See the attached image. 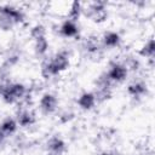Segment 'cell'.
I'll return each instance as SVG.
<instances>
[{
    "mask_svg": "<svg viewBox=\"0 0 155 155\" xmlns=\"http://www.w3.org/2000/svg\"><path fill=\"white\" fill-rule=\"evenodd\" d=\"M75 104L81 111H91L96 108L98 103H97V98L93 91H82L76 97Z\"/></svg>",
    "mask_w": 155,
    "mask_h": 155,
    "instance_id": "16",
    "label": "cell"
},
{
    "mask_svg": "<svg viewBox=\"0 0 155 155\" xmlns=\"http://www.w3.org/2000/svg\"><path fill=\"white\" fill-rule=\"evenodd\" d=\"M5 140H6V137H5V134H4V133L0 131V147H1V145L5 143Z\"/></svg>",
    "mask_w": 155,
    "mask_h": 155,
    "instance_id": "22",
    "label": "cell"
},
{
    "mask_svg": "<svg viewBox=\"0 0 155 155\" xmlns=\"http://www.w3.org/2000/svg\"><path fill=\"white\" fill-rule=\"evenodd\" d=\"M81 17H84V2L71 1L67 8V18L79 23Z\"/></svg>",
    "mask_w": 155,
    "mask_h": 155,
    "instance_id": "18",
    "label": "cell"
},
{
    "mask_svg": "<svg viewBox=\"0 0 155 155\" xmlns=\"http://www.w3.org/2000/svg\"><path fill=\"white\" fill-rule=\"evenodd\" d=\"M80 48H81L82 54L88 58H98L104 51L101 45L99 36L94 34H90L86 38H84L81 41Z\"/></svg>",
    "mask_w": 155,
    "mask_h": 155,
    "instance_id": "10",
    "label": "cell"
},
{
    "mask_svg": "<svg viewBox=\"0 0 155 155\" xmlns=\"http://www.w3.org/2000/svg\"><path fill=\"white\" fill-rule=\"evenodd\" d=\"M103 74L107 76V79L114 86H119V85L125 84L130 78V73H128L127 68L125 67V64L121 61H116V59L110 61L108 63Z\"/></svg>",
    "mask_w": 155,
    "mask_h": 155,
    "instance_id": "6",
    "label": "cell"
},
{
    "mask_svg": "<svg viewBox=\"0 0 155 155\" xmlns=\"http://www.w3.org/2000/svg\"><path fill=\"white\" fill-rule=\"evenodd\" d=\"M149 85L147 82V80L142 79V78H133L131 81H128L127 86H126V93L128 94V97L136 102L142 101L144 98L148 97L149 94Z\"/></svg>",
    "mask_w": 155,
    "mask_h": 155,
    "instance_id": "9",
    "label": "cell"
},
{
    "mask_svg": "<svg viewBox=\"0 0 155 155\" xmlns=\"http://www.w3.org/2000/svg\"><path fill=\"white\" fill-rule=\"evenodd\" d=\"M57 119L62 125H67V124H70L75 119V113L73 110H70V109H64V110L58 113V117Z\"/></svg>",
    "mask_w": 155,
    "mask_h": 155,
    "instance_id": "20",
    "label": "cell"
},
{
    "mask_svg": "<svg viewBox=\"0 0 155 155\" xmlns=\"http://www.w3.org/2000/svg\"><path fill=\"white\" fill-rule=\"evenodd\" d=\"M99 41L103 50H108V51L116 50L122 44V36L116 30H105L99 36Z\"/></svg>",
    "mask_w": 155,
    "mask_h": 155,
    "instance_id": "13",
    "label": "cell"
},
{
    "mask_svg": "<svg viewBox=\"0 0 155 155\" xmlns=\"http://www.w3.org/2000/svg\"><path fill=\"white\" fill-rule=\"evenodd\" d=\"M58 35L63 39H78L80 36V25L78 22L68 18L63 19L58 25Z\"/></svg>",
    "mask_w": 155,
    "mask_h": 155,
    "instance_id": "14",
    "label": "cell"
},
{
    "mask_svg": "<svg viewBox=\"0 0 155 155\" xmlns=\"http://www.w3.org/2000/svg\"><path fill=\"white\" fill-rule=\"evenodd\" d=\"M46 154L50 155H64L67 151V142L59 134H53L48 137L45 142Z\"/></svg>",
    "mask_w": 155,
    "mask_h": 155,
    "instance_id": "12",
    "label": "cell"
},
{
    "mask_svg": "<svg viewBox=\"0 0 155 155\" xmlns=\"http://www.w3.org/2000/svg\"><path fill=\"white\" fill-rule=\"evenodd\" d=\"M15 119L18 124V127L23 130H29L34 127L38 122V115L35 110H33L30 107H18Z\"/></svg>",
    "mask_w": 155,
    "mask_h": 155,
    "instance_id": "11",
    "label": "cell"
},
{
    "mask_svg": "<svg viewBox=\"0 0 155 155\" xmlns=\"http://www.w3.org/2000/svg\"><path fill=\"white\" fill-rule=\"evenodd\" d=\"M98 155H119L116 151H114V150H109V149H105V150H103V151H101Z\"/></svg>",
    "mask_w": 155,
    "mask_h": 155,
    "instance_id": "21",
    "label": "cell"
},
{
    "mask_svg": "<svg viewBox=\"0 0 155 155\" xmlns=\"http://www.w3.org/2000/svg\"><path fill=\"white\" fill-rule=\"evenodd\" d=\"M18 128H19L18 124H17L16 119L12 116H6L0 121V131L5 134L6 138L15 136L17 133Z\"/></svg>",
    "mask_w": 155,
    "mask_h": 155,
    "instance_id": "17",
    "label": "cell"
},
{
    "mask_svg": "<svg viewBox=\"0 0 155 155\" xmlns=\"http://www.w3.org/2000/svg\"><path fill=\"white\" fill-rule=\"evenodd\" d=\"M114 88L115 86L107 79V76L103 73H101L94 81V90H93V93L97 98V103H104L109 101L113 97Z\"/></svg>",
    "mask_w": 155,
    "mask_h": 155,
    "instance_id": "8",
    "label": "cell"
},
{
    "mask_svg": "<svg viewBox=\"0 0 155 155\" xmlns=\"http://www.w3.org/2000/svg\"><path fill=\"white\" fill-rule=\"evenodd\" d=\"M38 109L42 115H53L59 110V98L51 91H45L38 99Z\"/></svg>",
    "mask_w": 155,
    "mask_h": 155,
    "instance_id": "7",
    "label": "cell"
},
{
    "mask_svg": "<svg viewBox=\"0 0 155 155\" xmlns=\"http://www.w3.org/2000/svg\"><path fill=\"white\" fill-rule=\"evenodd\" d=\"M138 57L145 59V63L149 65L150 69H153L155 63V44L153 36L147 39L138 48Z\"/></svg>",
    "mask_w": 155,
    "mask_h": 155,
    "instance_id": "15",
    "label": "cell"
},
{
    "mask_svg": "<svg viewBox=\"0 0 155 155\" xmlns=\"http://www.w3.org/2000/svg\"><path fill=\"white\" fill-rule=\"evenodd\" d=\"M0 98L5 104L29 107L31 103L33 93L29 86L22 81L4 79L0 80Z\"/></svg>",
    "mask_w": 155,
    "mask_h": 155,
    "instance_id": "1",
    "label": "cell"
},
{
    "mask_svg": "<svg viewBox=\"0 0 155 155\" xmlns=\"http://www.w3.org/2000/svg\"><path fill=\"white\" fill-rule=\"evenodd\" d=\"M29 36L33 42V52L36 58L44 59L48 56L50 40L47 39V29L44 24L36 23L29 30Z\"/></svg>",
    "mask_w": 155,
    "mask_h": 155,
    "instance_id": "4",
    "label": "cell"
},
{
    "mask_svg": "<svg viewBox=\"0 0 155 155\" xmlns=\"http://www.w3.org/2000/svg\"><path fill=\"white\" fill-rule=\"evenodd\" d=\"M84 17L94 24L107 22L109 17V7L104 1H88L84 2Z\"/></svg>",
    "mask_w": 155,
    "mask_h": 155,
    "instance_id": "5",
    "label": "cell"
},
{
    "mask_svg": "<svg viewBox=\"0 0 155 155\" xmlns=\"http://www.w3.org/2000/svg\"><path fill=\"white\" fill-rule=\"evenodd\" d=\"M46 155H50V154H46Z\"/></svg>",
    "mask_w": 155,
    "mask_h": 155,
    "instance_id": "23",
    "label": "cell"
},
{
    "mask_svg": "<svg viewBox=\"0 0 155 155\" xmlns=\"http://www.w3.org/2000/svg\"><path fill=\"white\" fill-rule=\"evenodd\" d=\"M121 62L125 64L130 74H137L142 70V61L136 54H126Z\"/></svg>",
    "mask_w": 155,
    "mask_h": 155,
    "instance_id": "19",
    "label": "cell"
},
{
    "mask_svg": "<svg viewBox=\"0 0 155 155\" xmlns=\"http://www.w3.org/2000/svg\"><path fill=\"white\" fill-rule=\"evenodd\" d=\"M71 65V53L67 48H59L50 56H46L40 64V74L42 79L51 80L61 76Z\"/></svg>",
    "mask_w": 155,
    "mask_h": 155,
    "instance_id": "2",
    "label": "cell"
},
{
    "mask_svg": "<svg viewBox=\"0 0 155 155\" xmlns=\"http://www.w3.org/2000/svg\"><path fill=\"white\" fill-rule=\"evenodd\" d=\"M27 19L24 10L13 4L0 5V30L11 31L16 27L22 25Z\"/></svg>",
    "mask_w": 155,
    "mask_h": 155,
    "instance_id": "3",
    "label": "cell"
}]
</instances>
